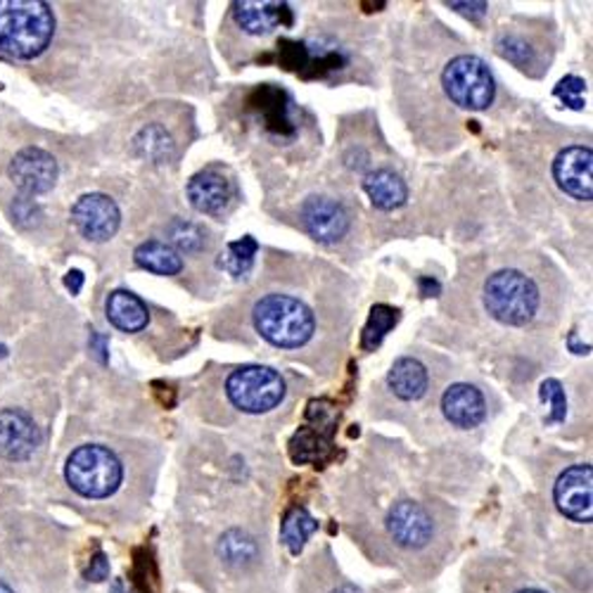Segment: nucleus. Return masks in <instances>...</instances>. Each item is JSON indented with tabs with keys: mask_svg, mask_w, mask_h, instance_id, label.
Listing matches in <instances>:
<instances>
[{
	"mask_svg": "<svg viewBox=\"0 0 593 593\" xmlns=\"http://www.w3.org/2000/svg\"><path fill=\"white\" fill-rule=\"evenodd\" d=\"M56 36V14L43 0H0V52L33 60Z\"/></svg>",
	"mask_w": 593,
	"mask_h": 593,
	"instance_id": "obj_1",
	"label": "nucleus"
},
{
	"mask_svg": "<svg viewBox=\"0 0 593 593\" xmlns=\"http://www.w3.org/2000/svg\"><path fill=\"white\" fill-rule=\"evenodd\" d=\"M255 328L271 345L297 349L316 333V318L307 304L290 295H266L255 307Z\"/></svg>",
	"mask_w": 593,
	"mask_h": 593,
	"instance_id": "obj_2",
	"label": "nucleus"
},
{
	"mask_svg": "<svg viewBox=\"0 0 593 593\" xmlns=\"http://www.w3.org/2000/svg\"><path fill=\"white\" fill-rule=\"evenodd\" d=\"M65 477L69 487L83 498H107L119 490L123 471L110 448L83 444L69 454Z\"/></svg>",
	"mask_w": 593,
	"mask_h": 593,
	"instance_id": "obj_3",
	"label": "nucleus"
},
{
	"mask_svg": "<svg viewBox=\"0 0 593 593\" xmlns=\"http://www.w3.org/2000/svg\"><path fill=\"white\" fill-rule=\"evenodd\" d=\"M484 307L503 326H525L538 309V290L532 278L506 268L484 285Z\"/></svg>",
	"mask_w": 593,
	"mask_h": 593,
	"instance_id": "obj_4",
	"label": "nucleus"
},
{
	"mask_svg": "<svg viewBox=\"0 0 593 593\" xmlns=\"http://www.w3.org/2000/svg\"><path fill=\"white\" fill-rule=\"evenodd\" d=\"M442 83L446 96L463 110H487L496 93L490 67L475 56H458L448 62Z\"/></svg>",
	"mask_w": 593,
	"mask_h": 593,
	"instance_id": "obj_5",
	"label": "nucleus"
},
{
	"mask_svg": "<svg viewBox=\"0 0 593 593\" xmlns=\"http://www.w3.org/2000/svg\"><path fill=\"white\" fill-rule=\"evenodd\" d=\"M226 394L245 413H266L283 402L285 380L274 368L243 366L230 373Z\"/></svg>",
	"mask_w": 593,
	"mask_h": 593,
	"instance_id": "obj_6",
	"label": "nucleus"
},
{
	"mask_svg": "<svg viewBox=\"0 0 593 593\" xmlns=\"http://www.w3.org/2000/svg\"><path fill=\"white\" fill-rule=\"evenodd\" d=\"M8 176L24 197L43 195L58 181V161L41 148H24L12 157Z\"/></svg>",
	"mask_w": 593,
	"mask_h": 593,
	"instance_id": "obj_7",
	"label": "nucleus"
},
{
	"mask_svg": "<svg viewBox=\"0 0 593 593\" xmlns=\"http://www.w3.org/2000/svg\"><path fill=\"white\" fill-rule=\"evenodd\" d=\"M553 498L559 511L574 523H591L593 517V471L580 463L567 468L555 482Z\"/></svg>",
	"mask_w": 593,
	"mask_h": 593,
	"instance_id": "obj_8",
	"label": "nucleus"
},
{
	"mask_svg": "<svg viewBox=\"0 0 593 593\" xmlns=\"http://www.w3.org/2000/svg\"><path fill=\"white\" fill-rule=\"evenodd\" d=\"M71 221H75V226L86 240L105 243L119 230L121 214L112 197H107L102 192H91L79 197L77 205L71 207Z\"/></svg>",
	"mask_w": 593,
	"mask_h": 593,
	"instance_id": "obj_9",
	"label": "nucleus"
},
{
	"mask_svg": "<svg viewBox=\"0 0 593 593\" xmlns=\"http://www.w3.org/2000/svg\"><path fill=\"white\" fill-rule=\"evenodd\" d=\"M41 446V429L29 413L20 408L0 411V456L8 461H27Z\"/></svg>",
	"mask_w": 593,
	"mask_h": 593,
	"instance_id": "obj_10",
	"label": "nucleus"
},
{
	"mask_svg": "<svg viewBox=\"0 0 593 593\" xmlns=\"http://www.w3.org/2000/svg\"><path fill=\"white\" fill-rule=\"evenodd\" d=\"M555 184L574 200L589 202L593 195V152L591 148H565L553 161Z\"/></svg>",
	"mask_w": 593,
	"mask_h": 593,
	"instance_id": "obj_11",
	"label": "nucleus"
},
{
	"mask_svg": "<svg viewBox=\"0 0 593 593\" xmlns=\"http://www.w3.org/2000/svg\"><path fill=\"white\" fill-rule=\"evenodd\" d=\"M302 224L314 240L337 243L349 230V214L330 197H309L302 207Z\"/></svg>",
	"mask_w": 593,
	"mask_h": 593,
	"instance_id": "obj_12",
	"label": "nucleus"
},
{
	"mask_svg": "<svg viewBox=\"0 0 593 593\" xmlns=\"http://www.w3.org/2000/svg\"><path fill=\"white\" fill-rule=\"evenodd\" d=\"M387 530L394 542L404 548H423L433 538V517L421 503L399 501L387 515Z\"/></svg>",
	"mask_w": 593,
	"mask_h": 593,
	"instance_id": "obj_13",
	"label": "nucleus"
},
{
	"mask_svg": "<svg viewBox=\"0 0 593 593\" xmlns=\"http://www.w3.org/2000/svg\"><path fill=\"white\" fill-rule=\"evenodd\" d=\"M442 411L452 425L471 429L477 427L484 416H487V404H484V397L477 387L458 383L444 392Z\"/></svg>",
	"mask_w": 593,
	"mask_h": 593,
	"instance_id": "obj_14",
	"label": "nucleus"
},
{
	"mask_svg": "<svg viewBox=\"0 0 593 593\" xmlns=\"http://www.w3.org/2000/svg\"><path fill=\"white\" fill-rule=\"evenodd\" d=\"M190 205L202 214H219L228 207L233 197V186L217 169H205L190 178L188 184Z\"/></svg>",
	"mask_w": 593,
	"mask_h": 593,
	"instance_id": "obj_15",
	"label": "nucleus"
},
{
	"mask_svg": "<svg viewBox=\"0 0 593 593\" xmlns=\"http://www.w3.org/2000/svg\"><path fill=\"white\" fill-rule=\"evenodd\" d=\"M233 17L247 33H268L280 24L293 22L290 6L285 3H255V0H245V3L233 6Z\"/></svg>",
	"mask_w": 593,
	"mask_h": 593,
	"instance_id": "obj_16",
	"label": "nucleus"
},
{
	"mask_svg": "<svg viewBox=\"0 0 593 593\" xmlns=\"http://www.w3.org/2000/svg\"><path fill=\"white\" fill-rule=\"evenodd\" d=\"M105 312L112 326L121 333H140L150 320V312L146 304L129 290H115L110 297H107Z\"/></svg>",
	"mask_w": 593,
	"mask_h": 593,
	"instance_id": "obj_17",
	"label": "nucleus"
},
{
	"mask_svg": "<svg viewBox=\"0 0 593 593\" xmlns=\"http://www.w3.org/2000/svg\"><path fill=\"white\" fill-rule=\"evenodd\" d=\"M364 190L370 197V202L383 211L399 209L408 197V188L402 181V176L389 169H377L368 174L364 178Z\"/></svg>",
	"mask_w": 593,
	"mask_h": 593,
	"instance_id": "obj_18",
	"label": "nucleus"
},
{
	"mask_svg": "<svg viewBox=\"0 0 593 593\" xmlns=\"http://www.w3.org/2000/svg\"><path fill=\"white\" fill-rule=\"evenodd\" d=\"M387 383L399 399L416 402L427 389V370L416 358H399V362H394Z\"/></svg>",
	"mask_w": 593,
	"mask_h": 593,
	"instance_id": "obj_19",
	"label": "nucleus"
},
{
	"mask_svg": "<svg viewBox=\"0 0 593 593\" xmlns=\"http://www.w3.org/2000/svg\"><path fill=\"white\" fill-rule=\"evenodd\" d=\"M134 257L140 268H146V271L157 274V276H176V274H181V268H184L181 255H178L171 245L159 243V240L142 243L136 249Z\"/></svg>",
	"mask_w": 593,
	"mask_h": 593,
	"instance_id": "obj_20",
	"label": "nucleus"
},
{
	"mask_svg": "<svg viewBox=\"0 0 593 593\" xmlns=\"http://www.w3.org/2000/svg\"><path fill=\"white\" fill-rule=\"evenodd\" d=\"M318 523L307 508H293L283 520V542L293 553H299L307 544V538L316 532Z\"/></svg>",
	"mask_w": 593,
	"mask_h": 593,
	"instance_id": "obj_21",
	"label": "nucleus"
},
{
	"mask_svg": "<svg viewBox=\"0 0 593 593\" xmlns=\"http://www.w3.org/2000/svg\"><path fill=\"white\" fill-rule=\"evenodd\" d=\"M219 553H221V559L226 561V565L245 567V565H249L251 561L257 559V544H255V538L247 536L245 532L230 530L221 538Z\"/></svg>",
	"mask_w": 593,
	"mask_h": 593,
	"instance_id": "obj_22",
	"label": "nucleus"
},
{
	"mask_svg": "<svg viewBox=\"0 0 593 593\" xmlns=\"http://www.w3.org/2000/svg\"><path fill=\"white\" fill-rule=\"evenodd\" d=\"M134 146L140 157H146L150 161H167L174 155L171 136L161 129V126H148V129H142L136 136Z\"/></svg>",
	"mask_w": 593,
	"mask_h": 593,
	"instance_id": "obj_23",
	"label": "nucleus"
},
{
	"mask_svg": "<svg viewBox=\"0 0 593 593\" xmlns=\"http://www.w3.org/2000/svg\"><path fill=\"white\" fill-rule=\"evenodd\" d=\"M397 318H399L397 309L385 307V304H377V307H373L368 323H366V330H364V349H375L377 345H380L385 335L397 326Z\"/></svg>",
	"mask_w": 593,
	"mask_h": 593,
	"instance_id": "obj_24",
	"label": "nucleus"
},
{
	"mask_svg": "<svg viewBox=\"0 0 593 593\" xmlns=\"http://www.w3.org/2000/svg\"><path fill=\"white\" fill-rule=\"evenodd\" d=\"M255 255H257V243L251 238H243L238 243L228 245V255L221 264L228 268L233 276H243L251 266V261H255Z\"/></svg>",
	"mask_w": 593,
	"mask_h": 593,
	"instance_id": "obj_25",
	"label": "nucleus"
},
{
	"mask_svg": "<svg viewBox=\"0 0 593 593\" xmlns=\"http://www.w3.org/2000/svg\"><path fill=\"white\" fill-rule=\"evenodd\" d=\"M542 399L551 404V416L548 423H563L565 421V413H567V399H565V389L559 380H544L542 389Z\"/></svg>",
	"mask_w": 593,
	"mask_h": 593,
	"instance_id": "obj_26",
	"label": "nucleus"
},
{
	"mask_svg": "<svg viewBox=\"0 0 593 593\" xmlns=\"http://www.w3.org/2000/svg\"><path fill=\"white\" fill-rule=\"evenodd\" d=\"M584 79L580 77H565L559 86H555V98H561L567 107H572V110H582L584 107Z\"/></svg>",
	"mask_w": 593,
	"mask_h": 593,
	"instance_id": "obj_27",
	"label": "nucleus"
},
{
	"mask_svg": "<svg viewBox=\"0 0 593 593\" xmlns=\"http://www.w3.org/2000/svg\"><path fill=\"white\" fill-rule=\"evenodd\" d=\"M12 219L17 226L22 228H29V226H36L41 219V207L36 205L31 197H24L20 195L17 200L12 202Z\"/></svg>",
	"mask_w": 593,
	"mask_h": 593,
	"instance_id": "obj_28",
	"label": "nucleus"
},
{
	"mask_svg": "<svg viewBox=\"0 0 593 593\" xmlns=\"http://www.w3.org/2000/svg\"><path fill=\"white\" fill-rule=\"evenodd\" d=\"M86 577L93 580V582H105L107 577H110V563H107L105 553H98L96 559L91 561V565H88Z\"/></svg>",
	"mask_w": 593,
	"mask_h": 593,
	"instance_id": "obj_29",
	"label": "nucleus"
},
{
	"mask_svg": "<svg viewBox=\"0 0 593 593\" xmlns=\"http://www.w3.org/2000/svg\"><path fill=\"white\" fill-rule=\"evenodd\" d=\"M448 8L465 14V17H473V20H480V17L487 14V3H448Z\"/></svg>",
	"mask_w": 593,
	"mask_h": 593,
	"instance_id": "obj_30",
	"label": "nucleus"
},
{
	"mask_svg": "<svg viewBox=\"0 0 593 593\" xmlns=\"http://www.w3.org/2000/svg\"><path fill=\"white\" fill-rule=\"evenodd\" d=\"M65 285L71 290V295H79L81 293V285H83V274L81 271H69L67 278H65Z\"/></svg>",
	"mask_w": 593,
	"mask_h": 593,
	"instance_id": "obj_31",
	"label": "nucleus"
},
{
	"mask_svg": "<svg viewBox=\"0 0 593 593\" xmlns=\"http://www.w3.org/2000/svg\"><path fill=\"white\" fill-rule=\"evenodd\" d=\"M567 345L574 354H589V345H580V339H577V333H570L567 337Z\"/></svg>",
	"mask_w": 593,
	"mask_h": 593,
	"instance_id": "obj_32",
	"label": "nucleus"
},
{
	"mask_svg": "<svg viewBox=\"0 0 593 593\" xmlns=\"http://www.w3.org/2000/svg\"><path fill=\"white\" fill-rule=\"evenodd\" d=\"M421 285L425 287V295H427V290H433V293H439V285H437V283H433V280H427V278H423V280H421Z\"/></svg>",
	"mask_w": 593,
	"mask_h": 593,
	"instance_id": "obj_33",
	"label": "nucleus"
},
{
	"mask_svg": "<svg viewBox=\"0 0 593 593\" xmlns=\"http://www.w3.org/2000/svg\"><path fill=\"white\" fill-rule=\"evenodd\" d=\"M335 593H358L354 586H343V589H339V591H335Z\"/></svg>",
	"mask_w": 593,
	"mask_h": 593,
	"instance_id": "obj_34",
	"label": "nucleus"
},
{
	"mask_svg": "<svg viewBox=\"0 0 593 593\" xmlns=\"http://www.w3.org/2000/svg\"><path fill=\"white\" fill-rule=\"evenodd\" d=\"M0 593H14L6 582H0Z\"/></svg>",
	"mask_w": 593,
	"mask_h": 593,
	"instance_id": "obj_35",
	"label": "nucleus"
},
{
	"mask_svg": "<svg viewBox=\"0 0 593 593\" xmlns=\"http://www.w3.org/2000/svg\"><path fill=\"white\" fill-rule=\"evenodd\" d=\"M520 593H544V591H536V589H527V591H520Z\"/></svg>",
	"mask_w": 593,
	"mask_h": 593,
	"instance_id": "obj_36",
	"label": "nucleus"
}]
</instances>
